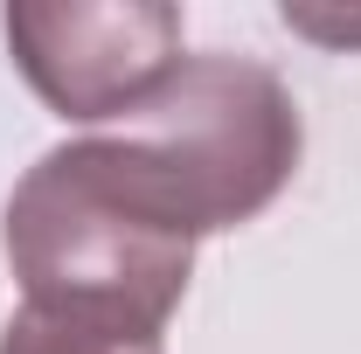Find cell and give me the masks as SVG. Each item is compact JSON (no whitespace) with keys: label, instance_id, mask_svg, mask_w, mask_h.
Instances as JSON below:
<instances>
[{"label":"cell","instance_id":"cell-3","mask_svg":"<svg viewBox=\"0 0 361 354\" xmlns=\"http://www.w3.org/2000/svg\"><path fill=\"white\" fill-rule=\"evenodd\" d=\"M7 56L56 118H133L180 70V7L167 0H14Z\"/></svg>","mask_w":361,"mask_h":354},{"label":"cell","instance_id":"cell-4","mask_svg":"<svg viewBox=\"0 0 361 354\" xmlns=\"http://www.w3.org/2000/svg\"><path fill=\"white\" fill-rule=\"evenodd\" d=\"M0 354H167L160 334L104 326V319H70V312L14 306L0 326Z\"/></svg>","mask_w":361,"mask_h":354},{"label":"cell","instance_id":"cell-5","mask_svg":"<svg viewBox=\"0 0 361 354\" xmlns=\"http://www.w3.org/2000/svg\"><path fill=\"white\" fill-rule=\"evenodd\" d=\"M285 28L292 35H313L326 49H361V14H319V7H292L285 0Z\"/></svg>","mask_w":361,"mask_h":354},{"label":"cell","instance_id":"cell-1","mask_svg":"<svg viewBox=\"0 0 361 354\" xmlns=\"http://www.w3.org/2000/svg\"><path fill=\"white\" fill-rule=\"evenodd\" d=\"M195 229L139 174L118 133L49 146L14 181L0 250L21 278V306L167 334L195 278Z\"/></svg>","mask_w":361,"mask_h":354},{"label":"cell","instance_id":"cell-2","mask_svg":"<svg viewBox=\"0 0 361 354\" xmlns=\"http://www.w3.org/2000/svg\"><path fill=\"white\" fill-rule=\"evenodd\" d=\"M118 139L195 236L264 216L299 174L306 126L278 70L257 56H180V70L118 118Z\"/></svg>","mask_w":361,"mask_h":354}]
</instances>
